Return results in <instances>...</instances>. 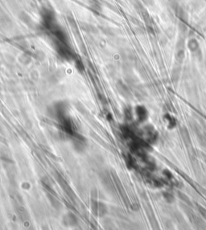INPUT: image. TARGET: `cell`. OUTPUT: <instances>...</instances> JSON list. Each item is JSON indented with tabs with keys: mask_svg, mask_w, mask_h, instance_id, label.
Returning <instances> with one entry per match:
<instances>
[{
	"mask_svg": "<svg viewBox=\"0 0 206 230\" xmlns=\"http://www.w3.org/2000/svg\"><path fill=\"white\" fill-rule=\"evenodd\" d=\"M136 115L137 118L139 122H144L145 120H147V117H148V113H147V110H146L145 107L144 106H137L136 107Z\"/></svg>",
	"mask_w": 206,
	"mask_h": 230,
	"instance_id": "cell-1",
	"label": "cell"
},
{
	"mask_svg": "<svg viewBox=\"0 0 206 230\" xmlns=\"http://www.w3.org/2000/svg\"><path fill=\"white\" fill-rule=\"evenodd\" d=\"M198 210H199V212H201V216H202V217H204V219L206 220V209H204L203 207L198 206Z\"/></svg>",
	"mask_w": 206,
	"mask_h": 230,
	"instance_id": "cell-6",
	"label": "cell"
},
{
	"mask_svg": "<svg viewBox=\"0 0 206 230\" xmlns=\"http://www.w3.org/2000/svg\"><path fill=\"white\" fill-rule=\"evenodd\" d=\"M164 118L166 119L167 122V127L169 128V129H173V128H175L176 126V121L172 116H171L170 114H166L165 116H164Z\"/></svg>",
	"mask_w": 206,
	"mask_h": 230,
	"instance_id": "cell-3",
	"label": "cell"
},
{
	"mask_svg": "<svg viewBox=\"0 0 206 230\" xmlns=\"http://www.w3.org/2000/svg\"><path fill=\"white\" fill-rule=\"evenodd\" d=\"M178 196L180 197V199L181 200V201H183L184 202H185L186 204H188V205H191V201H190V200L188 199V197L185 194H184V193H182V192H180V191H178Z\"/></svg>",
	"mask_w": 206,
	"mask_h": 230,
	"instance_id": "cell-5",
	"label": "cell"
},
{
	"mask_svg": "<svg viewBox=\"0 0 206 230\" xmlns=\"http://www.w3.org/2000/svg\"><path fill=\"white\" fill-rule=\"evenodd\" d=\"M163 196H164V200H165V201L168 203H172L173 201H174V200H175V198H174V195H173L171 193H170V192H168V191H165V192H164V195H163Z\"/></svg>",
	"mask_w": 206,
	"mask_h": 230,
	"instance_id": "cell-4",
	"label": "cell"
},
{
	"mask_svg": "<svg viewBox=\"0 0 206 230\" xmlns=\"http://www.w3.org/2000/svg\"><path fill=\"white\" fill-rule=\"evenodd\" d=\"M181 136H182L184 142H185L186 145L191 146V138H190V135L188 132V130L186 129L185 127H183L181 129Z\"/></svg>",
	"mask_w": 206,
	"mask_h": 230,
	"instance_id": "cell-2",
	"label": "cell"
}]
</instances>
